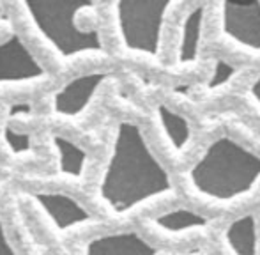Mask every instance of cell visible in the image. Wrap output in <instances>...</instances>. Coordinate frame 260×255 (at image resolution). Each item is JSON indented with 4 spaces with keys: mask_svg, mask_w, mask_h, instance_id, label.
Here are the masks:
<instances>
[{
    "mask_svg": "<svg viewBox=\"0 0 260 255\" xmlns=\"http://www.w3.org/2000/svg\"><path fill=\"white\" fill-rule=\"evenodd\" d=\"M174 192L170 174L147 144L142 128L131 121L119 122L100 183V197L106 207L122 216Z\"/></svg>",
    "mask_w": 260,
    "mask_h": 255,
    "instance_id": "cell-1",
    "label": "cell"
},
{
    "mask_svg": "<svg viewBox=\"0 0 260 255\" xmlns=\"http://www.w3.org/2000/svg\"><path fill=\"white\" fill-rule=\"evenodd\" d=\"M188 183L209 202L241 200L258 186L260 156L229 135H221L189 169Z\"/></svg>",
    "mask_w": 260,
    "mask_h": 255,
    "instance_id": "cell-2",
    "label": "cell"
},
{
    "mask_svg": "<svg viewBox=\"0 0 260 255\" xmlns=\"http://www.w3.org/2000/svg\"><path fill=\"white\" fill-rule=\"evenodd\" d=\"M94 7L92 2H25L38 32L62 59H76L85 53H106L103 39L96 28H80V11Z\"/></svg>",
    "mask_w": 260,
    "mask_h": 255,
    "instance_id": "cell-3",
    "label": "cell"
},
{
    "mask_svg": "<svg viewBox=\"0 0 260 255\" xmlns=\"http://www.w3.org/2000/svg\"><path fill=\"white\" fill-rule=\"evenodd\" d=\"M170 0H119L115 4L117 30L127 52L157 59L161 53Z\"/></svg>",
    "mask_w": 260,
    "mask_h": 255,
    "instance_id": "cell-4",
    "label": "cell"
},
{
    "mask_svg": "<svg viewBox=\"0 0 260 255\" xmlns=\"http://www.w3.org/2000/svg\"><path fill=\"white\" fill-rule=\"evenodd\" d=\"M219 28L236 46L260 53V2H221Z\"/></svg>",
    "mask_w": 260,
    "mask_h": 255,
    "instance_id": "cell-5",
    "label": "cell"
},
{
    "mask_svg": "<svg viewBox=\"0 0 260 255\" xmlns=\"http://www.w3.org/2000/svg\"><path fill=\"white\" fill-rule=\"evenodd\" d=\"M45 78H48L46 68L36 59L16 32L0 41V85L28 83Z\"/></svg>",
    "mask_w": 260,
    "mask_h": 255,
    "instance_id": "cell-6",
    "label": "cell"
},
{
    "mask_svg": "<svg viewBox=\"0 0 260 255\" xmlns=\"http://www.w3.org/2000/svg\"><path fill=\"white\" fill-rule=\"evenodd\" d=\"M110 76V71H90L75 76L53 94V112L60 117H78Z\"/></svg>",
    "mask_w": 260,
    "mask_h": 255,
    "instance_id": "cell-7",
    "label": "cell"
},
{
    "mask_svg": "<svg viewBox=\"0 0 260 255\" xmlns=\"http://www.w3.org/2000/svg\"><path fill=\"white\" fill-rule=\"evenodd\" d=\"M32 199L60 232L96 220L78 200L73 199L68 193L36 192L32 193Z\"/></svg>",
    "mask_w": 260,
    "mask_h": 255,
    "instance_id": "cell-8",
    "label": "cell"
},
{
    "mask_svg": "<svg viewBox=\"0 0 260 255\" xmlns=\"http://www.w3.org/2000/svg\"><path fill=\"white\" fill-rule=\"evenodd\" d=\"M161 252L135 231L108 232L92 238L83 255H159Z\"/></svg>",
    "mask_w": 260,
    "mask_h": 255,
    "instance_id": "cell-9",
    "label": "cell"
},
{
    "mask_svg": "<svg viewBox=\"0 0 260 255\" xmlns=\"http://www.w3.org/2000/svg\"><path fill=\"white\" fill-rule=\"evenodd\" d=\"M204 21H206V6L204 4H197L184 14L181 21V28H179L175 66L188 68V66L199 62L204 36Z\"/></svg>",
    "mask_w": 260,
    "mask_h": 255,
    "instance_id": "cell-10",
    "label": "cell"
},
{
    "mask_svg": "<svg viewBox=\"0 0 260 255\" xmlns=\"http://www.w3.org/2000/svg\"><path fill=\"white\" fill-rule=\"evenodd\" d=\"M225 245L230 255H258V221L253 213L243 214L225 229Z\"/></svg>",
    "mask_w": 260,
    "mask_h": 255,
    "instance_id": "cell-11",
    "label": "cell"
},
{
    "mask_svg": "<svg viewBox=\"0 0 260 255\" xmlns=\"http://www.w3.org/2000/svg\"><path fill=\"white\" fill-rule=\"evenodd\" d=\"M149 224L157 231L170 236H181L188 232H202L209 229L211 220L188 207H175L149 218Z\"/></svg>",
    "mask_w": 260,
    "mask_h": 255,
    "instance_id": "cell-12",
    "label": "cell"
},
{
    "mask_svg": "<svg viewBox=\"0 0 260 255\" xmlns=\"http://www.w3.org/2000/svg\"><path fill=\"white\" fill-rule=\"evenodd\" d=\"M156 115L167 144L175 154H182L191 142V126L188 119L168 108L167 105H157Z\"/></svg>",
    "mask_w": 260,
    "mask_h": 255,
    "instance_id": "cell-13",
    "label": "cell"
},
{
    "mask_svg": "<svg viewBox=\"0 0 260 255\" xmlns=\"http://www.w3.org/2000/svg\"><path fill=\"white\" fill-rule=\"evenodd\" d=\"M52 144L57 151V165L60 174L73 179H82L85 172L87 152L69 138L62 135H52Z\"/></svg>",
    "mask_w": 260,
    "mask_h": 255,
    "instance_id": "cell-14",
    "label": "cell"
},
{
    "mask_svg": "<svg viewBox=\"0 0 260 255\" xmlns=\"http://www.w3.org/2000/svg\"><path fill=\"white\" fill-rule=\"evenodd\" d=\"M4 142H6V145L9 147V151L13 152V154H28V152H32V144H30V135L27 133H21V131L14 130L11 124H7L4 128Z\"/></svg>",
    "mask_w": 260,
    "mask_h": 255,
    "instance_id": "cell-15",
    "label": "cell"
},
{
    "mask_svg": "<svg viewBox=\"0 0 260 255\" xmlns=\"http://www.w3.org/2000/svg\"><path fill=\"white\" fill-rule=\"evenodd\" d=\"M237 73V68H234L232 64L225 62V60L218 59L214 62V68H212V75L207 82V89L209 90H214L223 87L225 83H229L232 80V76Z\"/></svg>",
    "mask_w": 260,
    "mask_h": 255,
    "instance_id": "cell-16",
    "label": "cell"
},
{
    "mask_svg": "<svg viewBox=\"0 0 260 255\" xmlns=\"http://www.w3.org/2000/svg\"><path fill=\"white\" fill-rule=\"evenodd\" d=\"M32 114V103L28 101H20V103H13L7 108V117H27Z\"/></svg>",
    "mask_w": 260,
    "mask_h": 255,
    "instance_id": "cell-17",
    "label": "cell"
},
{
    "mask_svg": "<svg viewBox=\"0 0 260 255\" xmlns=\"http://www.w3.org/2000/svg\"><path fill=\"white\" fill-rule=\"evenodd\" d=\"M0 255H16L14 248L9 243V238H7V232H6V227H4L2 216H0Z\"/></svg>",
    "mask_w": 260,
    "mask_h": 255,
    "instance_id": "cell-18",
    "label": "cell"
},
{
    "mask_svg": "<svg viewBox=\"0 0 260 255\" xmlns=\"http://www.w3.org/2000/svg\"><path fill=\"white\" fill-rule=\"evenodd\" d=\"M250 96L253 98V101L258 105V108H260V75L257 76V80H255V82L251 83V87H250Z\"/></svg>",
    "mask_w": 260,
    "mask_h": 255,
    "instance_id": "cell-19",
    "label": "cell"
},
{
    "mask_svg": "<svg viewBox=\"0 0 260 255\" xmlns=\"http://www.w3.org/2000/svg\"><path fill=\"white\" fill-rule=\"evenodd\" d=\"M0 183H2V181H0Z\"/></svg>",
    "mask_w": 260,
    "mask_h": 255,
    "instance_id": "cell-20",
    "label": "cell"
}]
</instances>
